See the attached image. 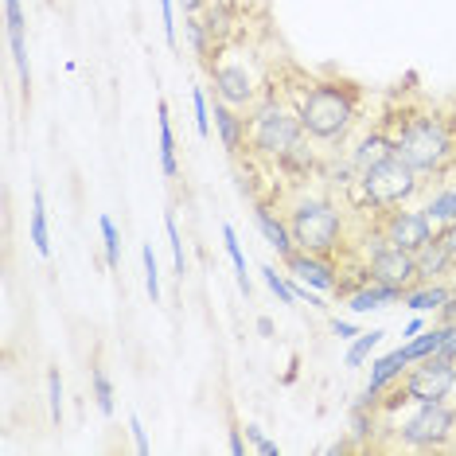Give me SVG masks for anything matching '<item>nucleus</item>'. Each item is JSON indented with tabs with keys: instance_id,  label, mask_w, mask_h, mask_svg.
<instances>
[{
	"instance_id": "1",
	"label": "nucleus",
	"mask_w": 456,
	"mask_h": 456,
	"mask_svg": "<svg viewBox=\"0 0 456 456\" xmlns=\"http://www.w3.org/2000/svg\"><path fill=\"white\" fill-rule=\"evenodd\" d=\"M297 118L305 126V137L316 144L347 141L351 126L359 118V86L355 82H313L297 102Z\"/></svg>"
},
{
	"instance_id": "2",
	"label": "nucleus",
	"mask_w": 456,
	"mask_h": 456,
	"mask_svg": "<svg viewBox=\"0 0 456 456\" xmlns=\"http://www.w3.org/2000/svg\"><path fill=\"white\" fill-rule=\"evenodd\" d=\"M394 152H398L413 172L444 175L449 164L456 160V141H452V133L441 118L421 113V118H410L406 126L394 133Z\"/></svg>"
},
{
	"instance_id": "3",
	"label": "nucleus",
	"mask_w": 456,
	"mask_h": 456,
	"mask_svg": "<svg viewBox=\"0 0 456 456\" xmlns=\"http://www.w3.org/2000/svg\"><path fill=\"white\" fill-rule=\"evenodd\" d=\"M297 250L331 257L344 246V211L324 195H297L285 211Z\"/></svg>"
},
{
	"instance_id": "4",
	"label": "nucleus",
	"mask_w": 456,
	"mask_h": 456,
	"mask_svg": "<svg viewBox=\"0 0 456 456\" xmlns=\"http://www.w3.org/2000/svg\"><path fill=\"white\" fill-rule=\"evenodd\" d=\"M246 118H250V152L254 157L281 160L297 141H305V126H300L297 110H289L285 102L273 94H265Z\"/></svg>"
},
{
	"instance_id": "5",
	"label": "nucleus",
	"mask_w": 456,
	"mask_h": 456,
	"mask_svg": "<svg viewBox=\"0 0 456 456\" xmlns=\"http://www.w3.org/2000/svg\"><path fill=\"white\" fill-rule=\"evenodd\" d=\"M355 183H359V195H362V203L367 207H375V211H390V207L410 203L413 195L421 191V172H413L410 164L394 152V157L379 160L375 168L355 175Z\"/></svg>"
},
{
	"instance_id": "6",
	"label": "nucleus",
	"mask_w": 456,
	"mask_h": 456,
	"mask_svg": "<svg viewBox=\"0 0 456 456\" xmlns=\"http://www.w3.org/2000/svg\"><path fill=\"white\" fill-rule=\"evenodd\" d=\"M452 390H456V359L425 355L410 362V370L402 375V382L390 394L387 410L410 406V402H449Z\"/></svg>"
},
{
	"instance_id": "7",
	"label": "nucleus",
	"mask_w": 456,
	"mask_h": 456,
	"mask_svg": "<svg viewBox=\"0 0 456 456\" xmlns=\"http://www.w3.org/2000/svg\"><path fill=\"white\" fill-rule=\"evenodd\" d=\"M398 444L418 452L444 449L456 437V406L452 402H410V413L398 418Z\"/></svg>"
},
{
	"instance_id": "8",
	"label": "nucleus",
	"mask_w": 456,
	"mask_h": 456,
	"mask_svg": "<svg viewBox=\"0 0 456 456\" xmlns=\"http://www.w3.org/2000/svg\"><path fill=\"white\" fill-rule=\"evenodd\" d=\"M367 277L370 281L390 285V289H402V293L421 281L418 257H413L410 250H402V246L387 242V234L382 231L367 238Z\"/></svg>"
},
{
	"instance_id": "9",
	"label": "nucleus",
	"mask_w": 456,
	"mask_h": 456,
	"mask_svg": "<svg viewBox=\"0 0 456 456\" xmlns=\"http://www.w3.org/2000/svg\"><path fill=\"white\" fill-rule=\"evenodd\" d=\"M211 86L215 98L226 102V106L250 113L257 102H262V90H257V75L246 63H234V59H223V63H211Z\"/></svg>"
},
{
	"instance_id": "10",
	"label": "nucleus",
	"mask_w": 456,
	"mask_h": 456,
	"mask_svg": "<svg viewBox=\"0 0 456 456\" xmlns=\"http://www.w3.org/2000/svg\"><path fill=\"white\" fill-rule=\"evenodd\" d=\"M379 231L387 234V242L394 246H402V250H410V254H418L425 242H429L433 234H437V226L429 223V215L425 211H413V207H390V211H382V223H379Z\"/></svg>"
},
{
	"instance_id": "11",
	"label": "nucleus",
	"mask_w": 456,
	"mask_h": 456,
	"mask_svg": "<svg viewBox=\"0 0 456 456\" xmlns=\"http://www.w3.org/2000/svg\"><path fill=\"white\" fill-rule=\"evenodd\" d=\"M410 362H413V359L406 355V347H398V351H387V355H379L375 362H370V379H367V387H362V394H359L355 406L379 410V406H382V394L398 387L402 375L410 370Z\"/></svg>"
},
{
	"instance_id": "12",
	"label": "nucleus",
	"mask_w": 456,
	"mask_h": 456,
	"mask_svg": "<svg viewBox=\"0 0 456 456\" xmlns=\"http://www.w3.org/2000/svg\"><path fill=\"white\" fill-rule=\"evenodd\" d=\"M285 269H289V277H297V281L313 285L316 293H339V269L331 265V257L297 250V254L285 262Z\"/></svg>"
},
{
	"instance_id": "13",
	"label": "nucleus",
	"mask_w": 456,
	"mask_h": 456,
	"mask_svg": "<svg viewBox=\"0 0 456 456\" xmlns=\"http://www.w3.org/2000/svg\"><path fill=\"white\" fill-rule=\"evenodd\" d=\"M211 118H215V133H219L223 149L231 152V157H242V152L250 149V118H246L242 110H234V106H226V102H219V98H215Z\"/></svg>"
},
{
	"instance_id": "14",
	"label": "nucleus",
	"mask_w": 456,
	"mask_h": 456,
	"mask_svg": "<svg viewBox=\"0 0 456 456\" xmlns=\"http://www.w3.org/2000/svg\"><path fill=\"white\" fill-rule=\"evenodd\" d=\"M254 223H257V231H262L265 242L277 250V257H281V262H289V257L297 254V242H293V231H289V219H285V215H277L269 203H257V207H254Z\"/></svg>"
},
{
	"instance_id": "15",
	"label": "nucleus",
	"mask_w": 456,
	"mask_h": 456,
	"mask_svg": "<svg viewBox=\"0 0 456 456\" xmlns=\"http://www.w3.org/2000/svg\"><path fill=\"white\" fill-rule=\"evenodd\" d=\"M24 8L20 0H4V28H8V47H12V59H16V70H20V82L32 86V67H28V39H24Z\"/></svg>"
},
{
	"instance_id": "16",
	"label": "nucleus",
	"mask_w": 456,
	"mask_h": 456,
	"mask_svg": "<svg viewBox=\"0 0 456 456\" xmlns=\"http://www.w3.org/2000/svg\"><path fill=\"white\" fill-rule=\"evenodd\" d=\"M347 308L351 313H379V308H390V305H402V289H390L382 281H362L359 289H351V293H344Z\"/></svg>"
},
{
	"instance_id": "17",
	"label": "nucleus",
	"mask_w": 456,
	"mask_h": 456,
	"mask_svg": "<svg viewBox=\"0 0 456 456\" xmlns=\"http://www.w3.org/2000/svg\"><path fill=\"white\" fill-rule=\"evenodd\" d=\"M413 257H418V273H421V281H441V277H449L452 269H456V257H452L449 242H444L441 234H433L429 242H425Z\"/></svg>"
},
{
	"instance_id": "18",
	"label": "nucleus",
	"mask_w": 456,
	"mask_h": 456,
	"mask_svg": "<svg viewBox=\"0 0 456 456\" xmlns=\"http://www.w3.org/2000/svg\"><path fill=\"white\" fill-rule=\"evenodd\" d=\"M387 157H394V137H387L382 129H375V133H367L355 149H351V172L355 175H362L367 168H375L379 160H387Z\"/></svg>"
},
{
	"instance_id": "19",
	"label": "nucleus",
	"mask_w": 456,
	"mask_h": 456,
	"mask_svg": "<svg viewBox=\"0 0 456 456\" xmlns=\"http://www.w3.org/2000/svg\"><path fill=\"white\" fill-rule=\"evenodd\" d=\"M449 300H452V285L444 281H418L402 293V305L413 308V313H441Z\"/></svg>"
},
{
	"instance_id": "20",
	"label": "nucleus",
	"mask_w": 456,
	"mask_h": 456,
	"mask_svg": "<svg viewBox=\"0 0 456 456\" xmlns=\"http://www.w3.org/2000/svg\"><path fill=\"white\" fill-rule=\"evenodd\" d=\"M425 215H429V223L437 226H449V223H456V183L452 188H437L429 195V200H425V207H421Z\"/></svg>"
},
{
	"instance_id": "21",
	"label": "nucleus",
	"mask_w": 456,
	"mask_h": 456,
	"mask_svg": "<svg viewBox=\"0 0 456 456\" xmlns=\"http://www.w3.org/2000/svg\"><path fill=\"white\" fill-rule=\"evenodd\" d=\"M157 129H160V168L168 180L180 175V164H175V137H172V121H168V106H157Z\"/></svg>"
},
{
	"instance_id": "22",
	"label": "nucleus",
	"mask_w": 456,
	"mask_h": 456,
	"mask_svg": "<svg viewBox=\"0 0 456 456\" xmlns=\"http://www.w3.org/2000/svg\"><path fill=\"white\" fill-rule=\"evenodd\" d=\"M32 246L39 257H51V231H47V203L44 191H32Z\"/></svg>"
},
{
	"instance_id": "23",
	"label": "nucleus",
	"mask_w": 456,
	"mask_h": 456,
	"mask_svg": "<svg viewBox=\"0 0 456 456\" xmlns=\"http://www.w3.org/2000/svg\"><path fill=\"white\" fill-rule=\"evenodd\" d=\"M444 336H449V324H444V320H437L433 328H425L421 336H413V339H410V344H406V355H410V359L437 355L441 344H444Z\"/></svg>"
},
{
	"instance_id": "24",
	"label": "nucleus",
	"mask_w": 456,
	"mask_h": 456,
	"mask_svg": "<svg viewBox=\"0 0 456 456\" xmlns=\"http://www.w3.org/2000/svg\"><path fill=\"white\" fill-rule=\"evenodd\" d=\"M382 336H387V331H382V328L359 331V336H355V339H351V347H347V355H344V362H347V367H351V370H355V367H362V362H367V359H370V351H375V347L382 344Z\"/></svg>"
},
{
	"instance_id": "25",
	"label": "nucleus",
	"mask_w": 456,
	"mask_h": 456,
	"mask_svg": "<svg viewBox=\"0 0 456 456\" xmlns=\"http://www.w3.org/2000/svg\"><path fill=\"white\" fill-rule=\"evenodd\" d=\"M223 246H226V257H231V265H234V273H238V289H242V293L250 297V273H246V254H242V246H238V234H234V226H231V223H223Z\"/></svg>"
},
{
	"instance_id": "26",
	"label": "nucleus",
	"mask_w": 456,
	"mask_h": 456,
	"mask_svg": "<svg viewBox=\"0 0 456 456\" xmlns=\"http://www.w3.org/2000/svg\"><path fill=\"white\" fill-rule=\"evenodd\" d=\"M98 231H102V246H106V265L118 269L121 265V234H118V223H113L110 215H102Z\"/></svg>"
},
{
	"instance_id": "27",
	"label": "nucleus",
	"mask_w": 456,
	"mask_h": 456,
	"mask_svg": "<svg viewBox=\"0 0 456 456\" xmlns=\"http://www.w3.org/2000/svg\"><path fill=\"white\" fill-rule=\"evenodd\" d=\"M262 281L269 285V293L281 300V305H297V293H293V281H289V273H277L273 265H262Z\"/></svg>"
},
{
	"instance_id": "28",
	"label": "nucleus",
	"mask_w": 456,
	"mask_h": 456,
	"mask_svg": "<svg viewBox=\"0 0 456 456\" xmlns=\"http://www.w3.org/2000/svg\"><path fill=\"white\" fill-rule=\"evenodd\" d=\"M90 390H94L98 410L110 418V413H113V382H110V375H106V370H102V367L90 370Z\"/></svg>"
},
{
	"instance_id": "29",
	"label": "nucleus",
	"mask_w": 456,
	"mask_h": 456,
	"mask_svg": "<svg viewBox=\"0 0 456 456\" xmlns=\"http://www.w3.org/2000/svg\"><path fill=\"white\" fill-rule=\"evenodd\" d=\"M47 406L51 421L63 425V375H59V367H47Z\"/></svg>"
},
{
	"instance_id": "30",
	"label": "nucleus",
	"mask_w": 456,
	"mask_h": 456,
	"mask_svg": "<svg viewBox=\"0 0 456 456\" xmlns=\"http://www.w3.org/2000/svg\"><path fill=\"white\" fill-rule=\"evenodd\" d=\"M164 231H168V242H172V257H175V273H188V254H183V238H180V226H175V215L164 211Z\"/></svg>"
},
{
	"instance_id": "31",
	"label": "nucleus",
	"mask_w": 456,
	"mask_h": 456,
	"mask_svg": "<svg viewBox=\"0 0 456 456\" xmlns=\"http://www.w3.org/2000/svg\"><path fill=\"white\" fill-rule=\"evenodd\" d=\"M351 437H355L359 444L375 437V410H367V406H355V410H351Z\"/></svg>"
},
{
	"instance_id": "32",
	"label": "nucleus",
	"mask_w": 456,
	"mask_h": 456,
	"mask_svg": "<svg viewBox=\"0 0 456 456\" xmlns=\"http://www.w3.org/2000/svg\"><path fill=\"white\" fill-rule=\"evenodd\" d=\"M191 110H195V133H200V137L207 141V137H211V106H207L203 86L191 90Z\"/></svg>"
},
{
	"instance_id": "33",
	"label": "nucleus",
	"mask_w": 456,
	"mask_h": 456,
	"mask_svg": "<svg viewBox=\"0 0 456 456\" xmlns=\"http://www.w3.org/2000/svg\"><path fill=\"white\" fill-rule=\"evenodd\" d=\"M141 262H144V289H149L152 305L160 300V269H157V254H152V246H144L141 250Z\"/></svg>"
},
{
	"instance_id": "34",
	"label": "nucleus",
	"mask_w": 456,
	"mask_h": 456,
	"mask_svg": "<svg viewBox=\"0 0 456 456\" xmlns=\"http://www.w3.org/2000/svg\"><path fill=\"white\" fill-rule=\"evenodd\" d=\"M246 437H250V444H254V449L257 452H262V456H281V449H277V441H269L265 437V433H262V425H246Z\"/></svg>"
},
{
	"instance_id": "35",
	"label": "nucleus",
	"mask_w": 456,
	"mask_h": 456,
	"mask_svg": "<svg viewBox=\"0 0 456 456\" xmlns=\"http://www.w3.org/2000/svg\"><path fill=\"white\" fill-rule=\"evenodd\" d=\"M160 24H164V39L175 47L180 39H175V0H160Z\"/></svg>"
},
{
	"instance_id": "36",
	"label": "nucleus",
	"mask_w": 456,
	"mask_h": 456,
	"mask_svg": "<svg viewBox=\"0 0 456 456\" xmlns=\"http://www.w3.org/2000/svg\"><path fill=\"white\" fill-rule=\"evenodd\" d=\"M129 433H133V444H137V452H141V456H149V452H152V444H149V437H144V425H141L137 413L129 418Z\"/></svg>"
},
{
	"instance_id": "37",
	"label": "nucleus",
	"mask_w": 456,
	"mask_h": 456,
	"mask_svg": "<svg viewBox=\"0 0 456 456\" xmlns=\"http://www.w3.org/2000/svg\"><path fill=\"white\" fill-rule=\"evenodd\" d=\"M331 331H336L339 339H355L359 336V324H355V320H331Z\"/></svg>"
},
{
	"instance_id": "38",
	"label": "nucleus",
	"mask_w": 456,
	"mask_h": 456,
	"mask_svg": "<svg viewBox=\"0 0 456 456\" xmlns=\"http://www.w3.org/2000/svg\"><path fill=\"white\" fill-rule=\"evenodd\" d=\"M421 331H425V320H421V313H418V316H413L410 324H406V331H402V336H406V344H410V339L421 336Z\"/></svg>"
},
{
	"instance_id": "39",
	"label": "nucleus",
	"mask_w": 456,
	"mask_h": 456,
	"mask_svg": "<svg viewBox=\"0 0 456 456\" xmlns=\"http://www.w3.org/2000/svg\"><path fill=\"white\" fill-rule=\"evenodd\" d=\"M441 238H444V242H449V250H452V257H456V223H449V226H441V231H437Z\"/></svg>"
},
{
	"instance_id": "40",
	"label": "nucleus",
	"mask_w": 456,
	"mask_h": 456,
	"mask_svg": "<svg viewBox=\"0 0 456 456\" xmlns=\"http://www.w3.org/2000/svg\"><path fill=\"white\" fill-rule=\"evenodd\" d=\"M231 452H234V456L246 452V441H242V433H238V429H231Z\"/></svg>"
},
{
	"instance_id": "41",
	"label": "nucleus",
	"mask_w": 456,
	"mask_h": 456,
	"mask_svg": "<svg viewBox=\"0 0 456 456\" xmlns=\"http://www.w3.org/2000/svg\"><path fill=\"white\" fill-rule=\"evenodd\" d=\"M203 4H207V0H183V16H195Z\"/></svg>"
},
{
	"instance_id": "42",
	"label": "nucleus",
	"mask_w": 456,
	"mask_h": 456,
	"mask_svg": "<svg viewBox=\"0 0 456 456\" xmlns=\"http://www.w3.org/2000/svg\"><path fill=\"white\" fill-rule=\"evenodd\" d=\"M257 331H262V336H269V331H273V320L262 316V320H257Z\"/></svg>"
},
{
	"instance_id": "43",
	"label": "nucleus",
	"mask_w": 456,
	"mask_h": 456,
	"mask_svg": "<svg viewBox=\"0 0 456 456\" xmlns=\"http://www.w3.org/2000/svg\"><path fill=\"white\" fill-rule=\"evenodd\" d=\"M452 297H456V281H452Z\"/></svg>"
}]
</instances>
